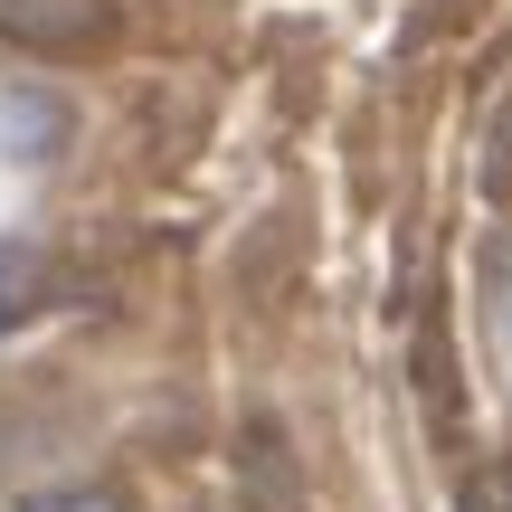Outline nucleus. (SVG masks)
Instances as JSON below:
<instances>
[{
    "label": "nucleus",
    "mask_w": 512,
    "mask_h": 512,
    "mask_svg": "<svg viewBox=\"0 0 512 512\" xmlns=\"http://www.w3.org/2000/svg\"><path fill=\"white\" fill-rule=\"evenodd\" d=\"M29 294H38V266L19 247H0V332L19 323V313H29Z\"/></svg>",
    "instance_id": "f03ea898"
},
{
    "label": "nucleus",
    "mask_w": 512,
    "mask_h": 512,
    "mask_svg": "<svg viewBox=\"0 0 512 512\" xmlns=\"http://www.w3.org/2000/svg\"><path fill=\"white\" fill-rule=\"evenodd\" d=\"M465 512H512V475H484V484H465Z\"/></svg>",
    "instance_id": "7ed1b4c3"
},
{
    "label": "nucleus",
    "mask_w": 512,
    "mask_h": 512,
    "mask_svg": "<svg viewBox=\"0 0 512 512\" xmlns=\"http://www.w3.org/2000/svg\"><path fill=\"white\" fill-rule=\"evenodd\" d=\"M38 512H124L114 494H57V503H38Z\"/></svg>",
    "instance_id": "20e7f679"
},
{
    "label": "nucleus",
    "mask_w": 512,
    "mask_h": 512,
    "mask_svg": "<svg viewBox=\"0 0 512 512\" xmlns=\"http://www.w3.org/2000/svg\"><path fill=\"white\" fill-rule=\"evenodd\" d=\"M0 38L38 57L95 48V38H114V0H0Z\"/></svg>",
    "instance_id": "f257e3e1"
},
{
    "label": "nucleus",
    "mask_w": 512,
    "mask_h": 512,
    "mask_svg": "<svg viewBox=\"0 0 512 512\" xmlns=\"http://www.w3.org/2000/svg\"><path fill=\"white\" fill-rule=\"evenodd\" d=\"M494 181H512V105H503V124H494Z\"/></svg>",
    "instance_id": "39448f33"
}]
</instances>
